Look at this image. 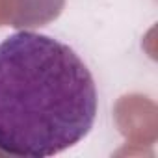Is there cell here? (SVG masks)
Listing matches in <instances>:
<instances>
[{
	"instance_id": "obj_3",
	"label": "cell",
	"mask_w": 158,
	"mask_h": 158,
	"mask_svg": "<svg viewBox=\"0 0 158 158\" xmlns=\"http://www.w3.org/2000/svg\"><path fill=\"white\" fill-rule=\"evenodd\" d=\"M65 8V0H0L2 26L19 30L41 28L56 21Z\"/></svg>"
},
{
	"instance_id": "obj_1",
	"label": "cell",
	"mask_w": 158,
	"mask_h": 158,
	"mask_svg": "<svg viewBox=\"0 0 158 158\" xmlns=\"http://www.w3.org/2000/svg\"><path fill=\"white\" fill-rule=\"evenodd\" d=\"M93 74L69 45L35 32L0 41V151L48 158L82 141L97 117Z\"/></svg>"
},
{
	"instance_id": "obj_2",
	"label": "cell",
	"mask_w": 158,
	"mask_h": 158,
	"mask_svg": "<svg viewBox=\"0 0 158 158\" xmlns=\"http://www.w3.org/2000/svg\"><path fill=\"white\" fill-rule=\"evenodd\" d=\"M119 132L130 145H152L156 141V106L141 95H125L117 101L114 112Z\"/></svg>"
}]
</instances>
